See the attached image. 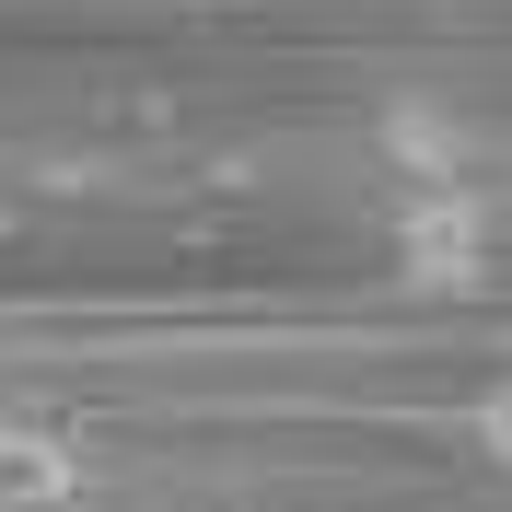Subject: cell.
Listing matches in <instances>:
<instances>
[{"instance_id":"cell-1","label":"cell","mask_w":512,"mask_h":512,"mask_svg":"<svg viewBox=\"0 0 512 512\" xmlns=\"http://www.w3.org/2000/svg\"><path fill=\"white\" fill-rule=\"evenodd\" d=\"M396 268L431 291H466L489 280V210L466 175H443V187H408V210H396Z\"/></svg>"},{"instance_id":"cell-2","label":"cell","mask_w":512,"mask_h":512,"mask_svg":"<svg viewBox=\"0 0 512 512\" xmlns=\"http://www.w3.org/2000/svg\"><path fill=\"white\" fill-rule=\"evenodd\" d=\"M82 489H94L82 431H59V419H0V512H70Z\"/></svg>"},{"instance_id":"cell-3","label":"cell","mask_w":512,"mask_h":512,"mask_svg":"<svg viewBox=\"0 0 512 512\" xmlns=\"http://www.w3.org/2000/svg\"><path fill=\"white\" fill-rule=\"evenodd\" d=\"M466 443H478V466H489V478H512V373H501V384H478V408H466Z\"/></svg>"}]
</instances>
